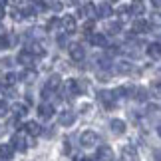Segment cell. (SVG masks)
<instances>
[{"label": "cell", "instance_id": "obj_1", "mask_svg": "<svg viewBox=\"0 0 161 161\" xmlns=\"http://www.w3.org/2000/svg\"><path fill=\"white\" fill-rule=\"evenodd\" d=\"M97 141H100V137H97V133L92 131V129H86V131L80 135V143H82V147H86V149L97 145Z\"/></svg>", "mask_w": 161, "mask_h": 161}, {"label": "cell", "instance_id": "obj_2", "mask_svg": "<svg viewBox=\"0 0 161 161\" xmlns=\"http://www.w3.org/2000/svg\"><path fill=\"white\" fill-rule=\"evenodd\" d=\"M97 97H100V102L103 103V108H106V109H114L115 108V96H114V92L102 90L100 94H97Z\"/></svg>", "mask_w": 161, "mask_h": 161}, {"label": "cell", "instance_id": "obj_3", "mask_svg": "<svg viewBox=\"0 0 161 161\" xmlns=\"http://www.w3.org/2000/svg\"><path fill=\"white\" fill-rule=\"evenodd\" d=\"M10 143H12V147H14L16 151H20V153H24L28 149V139H26V135H22V133H16Z\"/></svg>", "mask_w": 161, "mask_h": 161}, {"label": "cell", "instance_id": "obj_4", "mask_svg": "<svg viewBox=\"0 0 161 161\" xmlns=\"http://www.w3.org/2000/svg\"><path fill=\"white\" fill-rule=\"evenodd\" d=\"M127 96L133 97V100H137V102H145L147 96H149V92L145 88H127Z\"/></svg>", "mask_w": 161, "mask_h": 161}, {"label": "cell", "instance_id": "obj_5", "mask_svg": "<svg viewBox=\"0 0 161 161\" xmlns=\"http://www.w3.org/2000/svg\"><path fill=\"white\" fill-rule=\"evenodd\" d=\"M58 121H60V125L70 127V125H74V121H76V114L70 111V109H66V111H62V114L58 115Z\"/></svg>", "mask_w": 161, "mask_h": 161}, {"label": "cell", "instance_id": "obj_6", "mask_svg": "<svg viewBox=\"0 0 161 161\" xmlns=\"http://www.w3.org/2000/svg\"><path fill=\"white\" fill-rule=\"evenodd\" d=\"M68 50H70V58L74 62H82L86 58V52H84V48L80 46V44H70V46H68Z\"/></svg>", "mask_w": 161, "mask_h": 161}, {"label": "cell", "instance_id": "obj_7", "mask_svg": "<svg viewBox=\"0 0 161 161\" xmlns=\"http://www.w3.org/2000/svg\"><path fill=\"white\" fill-rule=\"evenodd\" d=\"M18 62H20L24 68H32V66H34V62H36V56H34V54H30L28 50H22L20 54H18Z\"/></svg>", "mask_w": 161, "mask_h": 161}, {"label": "cell", "instance_id": "obj_8", "mask_svg": "<svg viewBox=\"0 0 161 161\" xmlns=\"http://www.w3.org/2000/svg\"><path fill=\"white\" fill-rule=\"evenodd\" d=\"M38 115L42 117V119H50V117L54 115V106H50L48 102L40 103V106H38Z\"/></svg>", "mask_w": 161, "mask_h": 161}, {"label": "cell", "instance_id": "obj_9", "mask_svg": "<svg viewBox=\"0 0 161 161\" xmlns=\"http://www.w3.org/2000/svg\"><path fill=\"white\" fill-rule=\"evenodd\" d=\"M114 149L111 147H108V145H103V147H100V151H97V159L100 161H114Z\"/></svg>", "mask_w": 161, "mask_h": 161}, {"label": "cell", "instance_id": "obj_10", "mask_svg": "<svg viewBox=\"0 0 161 161\" xmlns=\"http://www.w3.org/2000/svg\"><path fill=\"white\" fill-rule=\"evenodd\" d=\"M147 56H149L151 60H159L161 58V44L159 42H153V44L147 46Z\"/></svg>", "mask_w": 161, "mask_h": 161}, {"label": "cell", "instance_id": "obj_11", "mask_svg": "<svg viewBox=\"0 0 161 161\" xmlns=\"http://www.w3.org/2000/svg\"><path fill=\"white\" fill-rule=\"evenodd\" d=\"M111 6L108 4V2H102V4H97V8H96V14L100 16V18H109L111 16Z\"/></svg>", "mask_w": 161, "mask_h": 161}, {"label": "cell", "instance_id": "obj_12", "mask_svg": "<svg viewBox=\"0 0 161 161\" xmlns=\"http://www.w3.org/2000/svg\"><path fill=\"white\" fill-rule=\"evenodd\" d=\"M24 129L28 131V135H34V137H38V133H42V127H40L38 121H26Z\"/></svg>", "mask_w": 161, "mask_h": 161}, {"label": "cell", "instance_id": "obj_13", "mask_svg": "<svg viewBox=\"0 0 161 161\" xmlns=\"http://www.w3.org/2000/svg\"><path fill=\"white\" fill-rule=\"evenodd\" d=\"M88 40H90V44H94V46H108V38L103 34H90Z\"/></svg>", "mask_w": 161, "mask_h": 161}, {"label": "cell", "instance_id": "obj_14", "mask_svg": "<svg viewBox=\"0 0 161 161\" xmlns=\"http://www.w3.org/2000/svg\"><path fill=\"white\" fill-rule=\"evenodd\" d=\"M14 147H12V143H8V145H6V143H2V145H0V157H2V159H6V161H8V159H12V155H14Z\"/></svg>", "mask_w": 161, "mask_h": 161}, {"label": "cell", "instance_id": "obj_15", "mask_svg": "<svg viewBox=\"0 0 161 161\" xmlns=\"http://www.w3.org/2000/svg\"><path fill=\"white\" fill-rule=\"evenodd\" d=\"M64 88H66V94H68V96H78V94H82L76 80H70V82H66Z\"/></svg>", "mask_w": 161, "mask_h": 161}, {"label": "cell", "instance_id": "obj_16", "mask_svg": "<svg viewBox=\"0 0 161 161\" xmlns=\"http://www.w3.org/2000/svg\"><path fill=\"white\" fill-rule=\"evenodd\" d=\"M111 131L117 133V135H123L125 133V121L123 119H111Z\"/></svg>", "mask_w": 161, "mask_h": 161}, {"label": "cell", "instance_id": "obj_17", "mask_svg": "<svg viewBox=\"0 0 161 161\" xmlns=\"http://www.w3.org/2000/svg\"><path fill=\"white\" fill-rule=\"evenodd\" d=\"M48 8V4L44 2V0H32V2H30V12H32V14H36V12H44Z\"/></svg>", "mask_w": 161, "mask_h": 161}, {"label": "cell", "instance_id": "obj_18", "mask_svg": "<svg viewBox=\"0 0 161 161\" xmlns=\"http://www.w3.org/2000/svg\"><path fill=\"white\" fill-rule=\"evenodd\" d=\"M62 26H64L68 32H74V30H76V18L74 16H64L62 18Z\"/></svg>", "mask_w": 161, "mask_h": 161}, {"label": "cell", "instance_id": "obj_19", "mask_svg": "<svg viewBox=\"0 0 161 161\" xmlns=\"http://www.w3.org/2000/svg\"><path fill=\"white\" fill-rule=\"evenodd\" d=\"M147 30H149V24H147L145 20H135L133 22V32H137V34H143V32H147Z\"/></svg>", "mask_w": 161, "mask_h": 161}, {"label": "cell", "instance_id": "obj_20", "mask_svg": "<svg viewBox=\"0 0 161 161\" xmlns=\"http://www.w3.org/2000/svg\"><path fill=\"white\" fill-rule=\"evenodd\" d=\"M16 80H18L16 74L8 72V74H4V78H2V86H4V88H12V86L16 84Z\"/></svg>", "mask_w": 161, "mask_h": 161}, {"label": "cell", "instance_id": "obj_21", "mask_svg": "<svg viewBox=\"0 0 161 161\" xmlns=\"http://www.w3.org/2000/svg\"><path fill=\"white\" fill-rule=\"evenodd\" d=\"M129 12L131 14H135V16H141L145 12V8H143V4H141V0H135V2L129 6Z\"/></svg>", "mask_w": 161, "mask_h": 161}, {"label": "cell", "instance_id": "obj_22", "mask_svg": "<svg viewBox=\"0 0 161 161\" xmlns=\"http://www.w3.org/2000/svg\"><path fill=\"white\" fill-rule=\"evenodd\" d=\"M28 52H30V54H34V56H44V54H46L44 46H42V44H38V42H34V44H30Z\"/></svg>", "mask_w": 161, "mask_h": 161}, {"label": "cell", "instance_id": "obj_23", "mask_svg": "<svg viewBox=\"0 0 161 161\" xmlns=\"http://www.w3.org/2000/svg\"><path fill=\"white\" fill-rule=\"evenodd\" d=\"M115 70L119 72V74H129V72L133 70V66L129 64V62H117V64H115Z\"/></svg>", "mask_w": 161, "mask_h": 161}, {"label": "cell", "instance_id": "obj_24", "mask_svg": "<svg viewBox=\"0 0 161 161\" xmlns=\"http://www.w3.org/2000/svg\"><path fill=\"white\" fill-rule=\"evenodd\" d=\"M80 14H82V16H88V18H94V16H97V14H96V6H92V4H86V6H82Z\"/></svg>", "mask_w": 161, "mask_h": 161}, {"label": "cell", "instance_id": "obj_25", "mask_svg": "<svg viewBox=\"0 0 161 161\" xmlns=\"http://www.w3.org/2000/svg\"><path fill=\"white\" fill-rule=\"evenodd\" d=\"M12 109H14V115H16V117H24V115L28 114V108L24 106V103H16Z\"/></svg>", "mask_w": 161, "mask_h": 161}, {"label": "cell", "instance_id": "obj_26", "mask_svg": "<svg viewBox=\"0 0 161 161\" xmlns=\"http://www.w3.org/2000/svg\"><path fill=\"white\" fill-rule=\"evenodd\" d=\"M20 78L24 80V82H28V84H30V82H34V78H36V72L32 70V68H28V70L24 72V74H22Z\"/></svg>", "mask_w": 161, "mask_h": 161}, {"label": "cell", "instance_id": "obj_27", "mask_svg": "<svg viewBox=\"0 0 161 161\" xmlns=\"http://www.w3.org/2000/svg\"><path fill=\"white\" fill-rule=\"evenodd\" d=\"M121 32V24L119 22H109L108 24V34H119Z\"/></svg>", "mask_w": 161, "mask_h": 161}, {"label": "cell", "instance_id": "obj_28", "mask_svg": "<svg viewBox=\"0 0 161 161\" xmlns=\"http://www.w3.org/2000/svg\"><path fill=\"white\" fill-rule=\"evenodd\" d=\"M48 88H52V90H58L60 88V76H52L50 80H48Z\"/></svg>", "mask_w": 161, "mask_h": 161}, {"label": "cell", "instance_id": "obj_29", "mask_svg": "<svg viewBox=\"0 0 161 161\" xmlns=\"http://www.w3.org/2000/svg\"><path fill=\"white\" fill-rule=\"evenodd\" d=\"M10 111V106H8V102L6 100H0V117H4L6 114Z\"/></svg>", "mask_w": 161, "mask_h": 161}, {"label": "cell", "instance_id": "obj_30", "mask_svg": "<svg viewBox=\"0 0 161 161\" xmlns=\"http://www.w3.org/2000/svg\"><path fill=\"white\" fill-rule=\"evenodd\" d=\"M151 24L157 26V28H161V14H159V12H153V14H151Z\"/></svg>", "mask_w": 161, "mask_h": 161}, {"label": "cell", "instance_id": "obj_31", "mask_svg": "<svg viewBox=\"0 0 161 161\" xmlns=\"http://www.w3.org/2000/svg\"><path fill=\"white\" fill-rule=\"evenodd\" d=\"M151 94L155 97H161V84H153L151 86Z\"/></svg>", "mask_w": 161, "mask_h": 161}, {"label": "cell", "instance_id": "obj_32", "mask_svg": "<svg viewBox=\"0 0 161 161\" xmlns=\"http://www.w3.org/2000/svg\"><path fill=\"white\" fill-rule=\"evenodd\" d=\"M123 157H125V159H133L135 157V151L131 149V147H125V149H123Z\"/></svg>", "mask_w": 161, "mask_h": 161}, {"label": "cell", "instance_id": "obj_33", "mask_svg": "<svg viewBox=\"0 0 161 161\" xmlns=\"http://www.w3.org/2000/svg\"><path fill=\"white\" fill-rule=\"evenodd\" d=\"M62 6H64L62 2H58V0H54V2H50V4H48V8H52L54 12H58V10H62Z\"/></svg>", "mask_w": 161, "mask_h": 161}, {"label": "cell", "instance_id": "obj_34", "mask_svg": "<svg viewBox=\"0 0 161 161\" xmlns=\"http://www.w3.org/2000/svg\"><path fill=\"white\" fill-rule=\"evenodd\" d=\"M8 46H10V42H8V38L2 34V36H0V50H2V48H8Z\"/></svg>", "mask_w": 161, "mask_h": 161}, {"label": "cell", "instance_id": "obj_35", "mask_svg": "<svg viewBox=\"0 0 161 161\" xmlns=\"http://www.w3.org/2000/svg\"><path fill=\"white\" fill-rule=\"evenodd\" d=\"M58 24H62V20H58V18H52L50 22H48V30H52V28H56Z\"/></svg>", "mask_w": 161, "mask_h": 161}, {"label": "cell", "instance_id": "obj_36", "mask_svg": "<svg viewBox=\"0 0 161 161\" xmlns=\"http://www.w3.org/2000/svg\"><path fill=\"white\" fill-rule=\"evenodd\" d=\"M58 46H68V36L66 34L58 36Z\"/></svg>", "mask_w": 161, "mask_h": 161}, {"label": "cell", "instance_id": "obj_37", "mask_svg": "<svg viewBox=\"0 0 161 161\" xmlns=\"http://www.w3.org/2000/svg\"><path fill=\"white\" fill-rule=\"evenodd\" d=\"M44 135H48V137H50V135H54V129H52V127H48L46 131H44Z\"/></svg>", "mask_w": 161, "mask_h": 161}, {"label": "cell", "instance_id": "obj_38", "mask_svg": "<svg viewBox=\"0 0 161 161\" xmlns=\"http://www.w3.org/2000/svg\"><path fill=\"white\" fill-rule=\"evenodd\" d=\"M2 16H4V6L0 4V20H2Z\"/></svg>", "mask_w": 161, "mask_h": 161}, {"label": "cell", "instance_id": "obj_39", "mask_svg": "<svg viewBox=\"0 0 161 161\" xmlns=\"http://www.w3.org/2000/svg\"><path fill=\"white\" fill-rule=\"evenodd\" d=\"M74 161H90V159H88V157H76Z\"/></svg>", "mask_w": 161, "mask_h": 161}, {"label": "cell", "instance_id": "obj_40", "mask_svg": "<svg viewBox=\"0 0 161 161\" xmlns=\"http://www.w3.org/2000/svg\"><path fill=\"white\" fill-rule=\"evenodd\" d=\"M155 159H157V161H161V151H155Z\"/></svg>", "mask_w": 161, "mask_h": 161}, {"label": "cell", "instance_id": "obj_41", "mask_svg": "<svg viewBox=\"0 0 161 161\" xmlns=\"http://www.w3.org/2000/svg\"><path fill=\"white\" fill-rule=\"evenodd\" d=\"M153 2V6H161V0H151Z\"/></svg>", "mask_w": 161, "mask_h": 161}, {"label": "cell", "instance_id": "obj_42", "mask_svg": "<svg viewBox=\"0 0 161 161\" xmlns=\"http://www.w3.org/2000/svg\"><path fill=\"white\" fill-rule=\"evenodd\" d=\"M4 131H6V127H4V125H0V135H2Z\"/></svg>", "mask_w": 161, "mask_h": 161}, {"label": "cell", "instance_id": "obj_43", "mask_svg": "<svg viewBox=\"0 0 161 161\" xmlns=\"http://www.w3.org/2000/svg\"><path fill=\"white\" fill-rule=\"evenodd\" d=\"M4 34V28H2V22H0V36Z\"/></svg>", "mask_w": 161, "mask_h": 161}, {"label": "cell", "instance_id": "obj_44", "mask_svg": "<svg viewBox=\"0 0 161 161\" xmlns=\"http://www.w3.org/2000/svg\"><path fill=\"white\" fill-rule=\"evenodd\" d=\"M157 133H159V137H161V125H159V127H157Z\"/></svg>", "mask_w": 161, "mask_h": 161}, {"label": "cell", "instance_id": "obj_45", "mask_svg": "<svg viewBox=\"0 0 161 161\" xmlns=\"http://www.w3.org/2000/svg\"><path fill=\"white\" fill-rule=\"evenodd\" d=\"M0 4H2V6H4V4H6V0H0Z\"/></svg>", "mask_w": 161, "mask_h": 161}, {"label": "cell", "instance_id": "obj_46", "mask_svg": "<svg viewBox=\"0 0 161 161\" xmlns=\"http://www.w3.org/2000/svg\"><path fill=\"white\" fill-rule=\"evenodd\" d=\"M0 161H6V159H2V157H0Z\"/></svg>", "mask_w": 161, "mask_h": 161}]
</instances>
